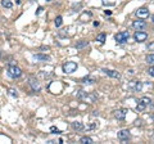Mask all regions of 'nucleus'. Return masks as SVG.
<instances>
[{
    "label": "nucleus",
    "mask_w": 154,
    "mask_h": 144,
    "mask_svg": "<svg viewBox=\"0 0 154 144\" xmlns=\"http://www.w3.org/2000/svg\"><path fill=\"white\" fill-rule=\"evenodd\" d=\"M145 104L144 103H141V102H139V104H138V106H136V111H140V112H141V111H144L145 110Z\"/></svg>",
    "instance_id": "nucleus-19"
},
{
    "label": "nucleus",
    "mask_w": 154,
    "mask_h": 144,
    "mask_svg": "<svg viewBox=\"0 0 154 144\" xmlns=\"http://www.w3.org/2000/svg\"><path fill=\"white\" fill-rule=\"evenodd\" d=\"M29 84L31 85V87H32V90H34V91H40V90H41V85H40V82H38L36 79H34V77H30Z\"/></svg>",
    "instance_id": "nucleus-7"
},
{
    "label": "nucleus",
    "mask_w": 154,
    "mask_h": 144,
    "mask_svg": "<svg viewBox=\"0 0 154 144\" xmlns=\"http://www.w3.org/2000/svg\"><path fill=\"white\" fill-rule=\"evenodd\" d=\"M77 69V63L76 62H67L63 64V72L64 73H72Z\"/></svg>",
    "instance_id": "nucleus-3"
},
{
    "label": "nucleus",
    "mask_w": 154,
    "mask_h": 144,
    "mask_svg": "<svg viewBox=\"0 0 154 144\" xmlns=\"http://www.w3.org/2000/svg\"><path fill=\"white\" fill-rule=\"evenodd\" d=\"M83 84H94L95 82V79H93V77H85V79L82 80Z\"/></svg>",
    "instance_id": "nucleus-17"
},
{
    "label": "nucleus",
    "mask_w": 154,
    "mask_h": 144,
    "mask_svg": "<svg viewBox=\"0 0 154 144\" xmlns=\"http://www.w3.org/2000/svg\"><path fill=\"white\" fill-rule=\"evenodd\" d=\"M128 37H130V34H128V31H122V32H118L117 35L114 36V40L117 41V43H126V41L128 40Z\"/></svg>",
    "instance_id": "nucleus-2"
},
{
    "label": "nucleus",
    "mask_w": 154,
    "mask_h": 144,
    "mask_svg": "<svg viewBox=\"0 0 154 144\" xmlns=\"http://www.w3.org/2000/svg\"><path fill=\"white\" fill-rule=\"evenodd\" d=\"M48 49H49L48 47H46V48H45V47H41V50H48Z\"/></svg>",
    "instance_id": "nucleus-29"
},
{
    "label": "nucleus",
    "mask_w": 154,
    "mask_h": 144,
    "mask_svg": "<svg viewBox=\"0 0 154 144\" xmlns=\"http://www.w3.org/2000/svg\"><path fill=\"white\" fill-rule=\"evenodd\" d=\"M106 75H108V76H111V77H114V79H120L121 77V73L118 72V71H114V69H108V68H103L101 69Z\"/></svg>",
    "instance_id": "nucleus-9"
},
{
    "label": "nucleus",
    "mask_w": 154,
    "mask_h": 144,
    "mask_svg": "<svg viewBox=\"0 0 154 144\" xmlns=\"http://www.w3.org/2000/svg\"><path fill=\"white\" fill-rule=\"evenodd\" d=\"M54 23H55V26H57V27H61V26H62V23H63V18H62L61 16H58L57 18H55Z\"/></svg>",
    "instance_id": "nucleus-16"
},
{
    "label": "nucleus",
    "mask_w": 154,
    "mask_h": 144,
    "mask_svg": "<svg viewBox=\"0 0 154 144\" xmlns=\"http://www.w3.org/2000/svg\"><path fill=\"white\" fill-rule=\"evenodd\" d=\"M141 87H143L141 82H136V84H135V89L138 90V91H140V90H141Z\"/></svg>",
    "instance_id": "nucleus-24"
},
{
    "label": "nucleus",
    "mask_w": 154,
    "mask_h": 144,
    "mask_svg": "<svg viewBox=\"0 0 154 144\" xmlns=\"http://www.w3.org/2000/svg\"><path fill=\"white\" fill-rule=\"evenodd\" d=\"M1 5L5 6V8H8V9H10L13 6V3L10 1V0H1Z\"/></svg>",
    "instance_id": "nucleus-15"
},
{
    "label": "nucleus",
    "mask_w": 154,
    "mask_h": 144,
    "mask_svg": "<svg viewBox=\"0 0 154 144\" xmlns=\"http://www.w3.org/2000/svg\"><path fill=\"white\" fill-rule=\"evenodd\" d=\"M80 143H82V144H91L93 139L90 138V136H82V138L80 139Z\"/></svg>",
    "instance_id": "nucleus-14"
},
{
    "label": "nucleus",
    "mask_w": 154,
    "mask_h": 144,
    "mask_svg": "<svg viewBox=\"0 0 154 144\" xmlns=\"http://www.w3.org/2000/svg\"><path fill=\"white\" fill-rule=\"evenodd\" d=\"M50 131H51V133H54V134H59V133H61L57 128H55V126H51V128H50Z\"/></svg>",
    "instance_id": "nucleus-23"
},
{
    "label": "nucleus",
    "mask_w": 154,
    "mask_h": 144,
    "mask_svg": "<svg viewBox=\"0 0 154 144\" xmlns=\"http://www.w3.org/2000/svg\"><path fill=\"white\" fill-rule=\"evenodd\" d=\"M72 128L75 129V130H83V124L82 122H80V121H76V122H73L72 124Z\"/></svg>",
    "instance_id": "nucleus-13"
},
{
    "label": "nucleus",
    "mask_w": 154,
    "mask_h": 144,
    "mask_svg": "<svg viewBox=\"0 0 154 144\" xmlns=\"http://www.w3.org/2000/svg\"><path fill=\"white\" fill-rule=\"evenodd\" d=\"M134 39L138 41V43H143V41H145L146 39H148V34L143 32V31H136L134 34Z\"/></svg>",
    "instance_id": "nucleus-4"
},
{
    "label": "nucleus",
    "mask_w": 154,
    "mask_h": 144,
    "mask_svg": "<svg viewBox=\"0 0 154 144\" xmlns=\"http://www.w3.org/2000/svg\"><path fill=\"white\" fill-rule=\"evenodd\" d=\"M126 115H127V110H125V108H122V110H117L114 112V117L117 118V120H120V121L125 120Z\"/></svg>",
    "instance_id": "nucleus-6"
},
{
    "label": "nucleus",
    "mask_w": 154,
    "mask_h": 144,
    "mask_svg": "<svg viewBox=\"0 0 154 144\" xmlns=\"http://www.w3.org/2000/svg\"><path fill=\"white\" fill-rule=\"evenodd\" d=\"M34 59L35 61H41V62H48L50 61V57L45 54H34Z\"/></svg>",
    "instance_id": "nucleus-11"
},
{
    "label": "nucleus",
    "mask_w": 154,
    "mask_h": 144,
    "mask_svg": "<svg viewBox=\"0 0 154 144\" xmlns=\"http://www.w3.org/2000/svg\"><path fill=\"white\" fill-rule=\"evenodd\" d=\"M0 59H1V52H0Z\"/></svg>",
    "instance_id": "nucleus-30"
},
{
    "label": "nucleus",
    "mask_w": 154,
    "mask_h": 144,
    "mask_svg": "<svg viewBox=\"0 0 154 144\" xmlns=\"http://www.w3.org/2000/svg\"><path fill=\"white\" fill-rule=\"evenodd\" d=\"M96 41H99V43H104V41H106V34H99L98 35Z\"/></svg>",
    "instance_id": "nucleus-18"
},
{
    "label": "nucleus",
    "mask_w": 154,
    "mask_h": 144,
    "mask_svg": "<svg viewBox=\"0 0 154 144\" xmlns=\"http://www.w3.org/2000/svg\"><path fill=\"white\" fill-rule=\"evenodd\" d=\"M139 102H141V103H144L145 106H148V104H150V102H152V100H150L149 98H145V97H144V98H141V99H140Z\"/></svg>",
    "instance_id": "nucleus-21"
},
{
    "label": "nucleus",
    "mask_w": 154,
    "mask_h": 144,
    "mask_svg": "<svg viewBox=\"0 0 154 144\" xmlns=\"http://www.w3.org/2000/svg\"><path fill=\"white\" fill-rule=\"evenodd\" d=\"M96 126H98V122H94V124H91V125L89 126V129H95Z\"/></svg>",
    "instance_id": "nucleus-28"
},
{
    "label": "nucleus",
    "mask_w": 154,
    "mask_h": 144,
    "mask_svg": "<svg viewBox=\"0 0 154 144\" xmlns=\"http://www.w3.org/2000/svg\"><path fill=\"white\" fill-rule=\"evenodd\" d=\"M132 27H134L135 30H138V31H141L146 27V23L143 19H136V21L132 22Z\"/></svg>",
    "instance_id": "nucleus-5"
},
{
    "label": "nucleus",
    "mask_w": 154,
    "mask_h": 144,
    "mask_svg": "<svg viewBox=\"0 0 154 144\" xmlns=\"http://www.w3.org/2000/svg\"><path fill=\"white\" fill-rule=\"evenodd\" d=\"M152 117H153V120H154V115H153V116H152Z\"/></svg>",
    "instance_id": "nucleus-32"
},
{
    "label": "nucleus",
    "mask_w": 154,
    "mask_h": 144,
    "mask_svg": "<svg viewBox=\"0 0 154 144\" xmlns=\"http://www.w3.org/2000/svg\"><path fill=\"white\" fill-rule=\"evenodd\" d=\"M146 62H148L149 64H154V54H149L148 57H146Z\"/></svg>",
    "instance_id": "nucleus-20"
},
{
    "label": "nucleus",
    "mask_w": 154,
    "mask_h": 144,
    "mask_svg": "<svg viewBox=\"0 0 154 144\" xmlns=\"http://www.w3.org/2000/svg\"><path fill=\"white\" fill-rule=\"evenodd\" d=\"M118 139H121V140H127L128 138H130V131L128 130H121V131H118Z\"/></svg>",
    "instance_id": "nucleus-10"
},
{
    "label": "nucleus",
    "mask_w": 154,
    "mask_h": 144,
    "mask_svg": "<svg viewBox=\"0 0 154 144\" xmlns=\"http://www.w3.org/2000/svg\"><path fill=\"white\" fill-rule=\"evenodd\" d=\"M46 1H51V0H46Z\"/></svg>",
    "instance_id": "nucleus-33"
},
{
    "label": "nucleus",
    "mask_w": 154,
    "mask_h": 144,
    "mask_svg": "<svg viewBox=\"0 0 154 144\" xmlns=\"http://www.w3.org/2000/svg\"><path fill=\"white\" fill-rule=\"evenodd\" d=\"M136 16H138L140 19H145L149 17V10L146 8H140L136 10Z\"/></svg>",
    "instance_id": "nucleus-8"
},
{
    "label": "nucleus",
    "mask_w": 154,
    "mask_h": 144,
    "mask_svg": "<svg viewBox=\"0 0 154 144\" xmlns=\"http://www.w3.org/2000/svg\"><path fill=\"white\" fill-rule=\"evenodd\" d=\"M8 93H9V95H12V97H14V98H17L18 97V93L14 90V89H9L8 90Z\"/></svg>",
    "instance_id": "nucleus-22"
},
{
    "label": "nucleus",
    "mask_w": 154,
    "mask_h": 144,
    "mask_svg": "<svg viewBox=\"0 0 154 144\" xmlns=\"http://www.w3.org/2000/svg\"><path fill=\"white\" fill-rule=\"evenodd\" d=\"M148 73L150 76H153L154 77V66H152V67H149V69H148Z\"/></svg>",
    "instance_id": "nucleus-25"
},
{
    "label": "nucleus",
    "mask_w": 154,
    "mask_h": 144,
    "mask_svg": "<svg viewBox=\"0 0 154 144\" xmlns=\"http://www.w3.org/2000/svg\"><path fill=\"white\" fill-rule=\"evenodd\" d=\"M153 23H154V14H153Z\"/></svg>",
    "instance_id": "nucleus-31"
},
{
    "label": "nucleus",
    "mask_w": 154,
    "mask_h": 144,
    "mask_svg": "<svg viewBox=\"0 0 154 144\" xmlns=\"http://www.w3.org/2000/svg\"><path fill=\"white\" fill-rule=\"evenodd\" d=\"M148 49H149V50H154V43H150L148 45Z\"/></svg>",
    "instance_id": "nucleus-26"
},
{
    "label": "nucleus",
    "mask_w": 154,
    "mask_h": 144,
    "mask_svg": "<svg viewBox=\"0 0 154 144\" xmlns=\"http://www.w3.org/2000/svg\"><path fill=\"white\" fill-rule=\"evenodd\" d=\"M8 63H9V66H17V62H14L13 59H10V61H9Z\"/></svg>",
    "instance_id": "nucleus-27"
},
{
    "label": "nucleus",
    "mask_w": 154,
    "mask_h": 144,
    "mask_svg": "<svg viewBox=\"0 0 154 144\" xmlns=\"http://www.w3.org/2000/svg\"><path fill=\"white\" fill-rule=\"evenodd\" d=\"M87 45H89V41H87V40H80L78 43H76L75 48H76V49H82V48L87 47Z\"/></svg>",
    "instance_id": "nucleus-12"
},
{
    "label": "nucleus",
    "mask_w": 154,
    "mask_h": 144,
    "mask_svg": "<svg viewBox=\"0 0 154 144\" xmlns=\"http://www.w3.org/2000/svg\"><path fill=\"white\" fill-rule=\"evenodd\" d=\"M6 73H8V76L12 77V79H17V77H19L22 75V69L19 67H17V66H9Z\"/></svg>",
    "instance_id": "nucleus-1"
}]
</instances>
